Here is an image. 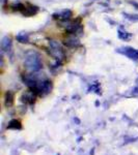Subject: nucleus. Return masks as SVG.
<instances>
[{
	"mask_svg": "<svg viewBox=\"0 0 138 155\" xmlns=\"http://www.w3.org/2000/svg\"><path fill=\"white\" fill-rule=\"evenodd\" d=\"M24 65L28 71L34 72L40 71L42 68V61L40 55L36 52H28L25 56Z\"/></svg>",
	"mask_w": 138,
	"mask_h": 155,
	"instance_id": "obj_1",
	"label": "nucleus"
},
{
	"mask_svg": "<svg viewBox=\"0 0 138 155\" xmlns=\"http://www.w3.org/2000/svg\"><path fill=\"white\" fill-rule=\"evenodd\" d=\"M34 92L39 95H47L48 93H50L52 90V83L50 81H41V82H37L36 87L33 89Z\"/></svg>",
	"mask_w": 138,
	"mask_h": 155,
	"instance_id": "obj_2",
	"label": "nucleus"
},
{
	"mask_svg": "<svg viewBox=\"0 0 138 155\" xmlns=\"http://www.w3.org/2000/svg\"><path fill=\"white\" fill-rule=\"evenodd\" d=\"M50 48H51V53L54 57L58 58H62L64 57V53H62V49L61 47L58 45V42L51 41H50Z\"/></svg>",
	"mask_w": 138,
	"mask_h": 155,
	"instance_id": "obj_3",
	"label": "nucleus"
},
{
	"mask_svg": "<svg viewBox=\"0 0 138 155\" xmlns=\"http://www.w3.org/2000/svg\"><path fill=\"white\" fill-rule=\"evenodd\" d=\"M36 95L37 94L36 92H34L32 89H30V90H27V91L24 92L23 95L21 97V99H22V101L26 102V104H33V102L36 101Z\"/></svg>",
	"mask_w": 138,
	"mask_h": 155,
	"instance_id": "obj_4",
	"label": "nucleus"
},
{
	"mask_svg": "<svg viewBox=\"0 0 138 155\" xmlns=\"http://www.w3.org/2000/svg\"><path fill=\"white\" fill-rule=\"evenodd\" d=\"M119 52H122V54H125L126 56L129 57L132 60H138V51L132 48H125L119 50Z\"/></svg>",
	"mask_w": 138,
	"mask_h": 155,
	"instance_id": "obj_5",
	"label": "nucleus"
},
{
	"mask_svg": "<svg viewBox=\"0 0 138 155\" xmlns=\"http://www.w3.org/2000/svg\"><path fill=\"white\" fill-rule=\"evenodd\" d=\"M7 129H15V130H20L22 129V124L19 120L12 119V121H9V125H7Z\"/></svg>",
	"mask_w": 138,
	"mask_h": 155,
	"instance_id": "obj_6",
	"label": "nucleus"
},
{
	"mask_svg": "<svg viewBox=\"0 0 138 155\" xmlns=\"http://www.w3.org/2000/svg\"><path fill=\"white\" fill-rule=\"evenodd\" d=\"M11 46H12L11 38H9V37H7V36H5L3 39H2V41H1V48H2V50H3L4 52L9 51V49H11Z\"/></svg>",
	"mask_w": 138,
	"mask_h": 155,
	"instance_id": "obj_7",
	"label": "nucleus"
},
{
	"mask_svg": "<svg viewBox=\"0 0 138 155\" xmlns=\"http://www.w3.org/2000/svg\"><path fill=\"white\" fill-rule=\"evenodd\" d=\"M4 104H5V106L7 107H12V104H14V94L12 93V92H6L5 94V101H4Z\"/></svg>",
	"mask_w": 138,
	"mask_h": 155,
	"instance_id": "obj_8",
	"label": "nucleus"
}]
</instances>
